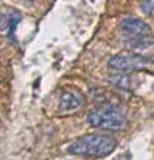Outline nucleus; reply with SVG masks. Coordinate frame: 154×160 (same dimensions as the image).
Masks as SVG:
<instances>
[{
  "label": "nucleus",
  "instance_id": "f03ea898",
  "mask_svg": "<svg viewBox=\"0 0 154 160\" xmlns=\"http://www.w3.org/2000/svg\"><path fill=\"white\" fill-rule=\"evenodd\" d=\"M121 32L123 42L131 49H145L153 44L151 29L143 20L137 18H126L121 22Z\"/></svg>",
  "mask_w": 154,
  "mask_h": 160
},
{
  "label": "nucleus",
  "instance_id": "6e6552de",
  "mask_svg": "<svg viewBox=\"0 0 154 160\" xmlns=\"http://www.w3.org/2000/svg\"><path fill=\"white\" fill-rule=\"evenodd\" d=\"M8 26L7 23V16H4V15L0 13V31H3L4 28H6Z\"/></svg>",
  "mask_w": 154,
  "mask_h": 160
},
{
  "label": "nucleus",
  "instance_id": "39448f33",
  "mask_svg": "<svg viewBox=\"0 0 154 160\" xmlns=\"http://www.w3.org/2000/svg\"><path fill=\"white\" fill-rule=\"evenodd\" d=\"M84 103L83 95L77 89H66L63 91L59 99V109L62 112H68L72 109L82 107Z\"/></svg>",
  "mask_w": 154,
  "mask_h": 160
},
{
  "label": "nucleus",
  "instance_id": "20e7f679",
  "mask_svg": "<svg viewBox=\"0 0 154 160\" xmlns=\"http://www.w3.org/2000/svg\"><path fill=\"white\" fill-rule=\"evenodd\" d=\"M109 67L114 71L126 73L133 71H143V69L154 68V63L149 58L141 56L138 53L123 52L113 56L109 60Z\"/></svg>",
  "mask_w": 154,
  "mask_h": 160
},
{
  "label": "nucleus",
  "instance_id": "423d86ee",
  "mask_svg": "<svg viewBox=\"0 0 154 160\" xmlns=\"http://www.w3.org/2000/svg\"><path fill=\"white\" fill-rule=\"evenodd\" d=\"M20 13H18V12H12L9 16H7V23H8V28H9V39H13V31H15V28H16V24L20 22Z\"/></svg>",
  "mask_w": 154,
  "mask_h": 160
},
{
  "label": "nucleus",
  "instance_id": "f257e3e1",
  "mask_svg": "<svg viewBox=\"0 0 154 160\" xmlns=\"http://www.w3.org/2000/svg\"><path fill=\"white\" fill-rule=\"evenodd\" d=\"M117 148V140L109 135L88 133L77 139L70 147L68 152L86 158H105Z\"/></svg>",
  "mask_w": 154,
  "mask_h": 160
},
{
  "label": "nucleus",
  "instance_id": "7ed1b4c3",
  "mask_svg": "<svg viewBox=\"0 0 154 160\" xmlns=\"http://www.w3.org/2000/svg\"><path fill=\"white\" fill-rule=\"evenodd\" d=\"M87 122L91 127L98 129H109L115 131L125 126L126 113L125 111L113 104H103L93 108L87 115Z\"/></svg>",
  "mask_w": 154,
  "mask_h": 160
},
{
  "label": "nucleus",
  "instance_id": "0eeeda50",
  "mask_svg": "<svg viewBox=\"0 0 154 160\" xmlns=\"http://www.w3.org/2000/svg\"><path fill=\"white\" fill-rule=\"evenodd\" d=\"M141 8L143 13L150 15L154 11V0H141Z\"/></svg>",
  "mask_w": 154,
  "mask_h": 160
}]
</instances>
